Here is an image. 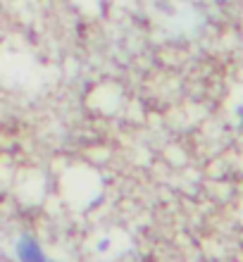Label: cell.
<instances>
[{"label":"cell","instance_id":"1","mask_svg":"<svg viewBox=\"0 0 243 262\" xmlns=\"http://www.w3.org/2000/svg\"><path fill=\"white\" fill-rule=\"evenodd\" d=\"M17 257L19 262H46V253L31 236H21L17 241Z\"/></svg>","mask_w":243,"mask_h":262},{"label":"cell","instance_id":"2","mask_svg":"<svg viewBox=\"0 0 243 262\" xmlns=\"http://www.w3.org/2000/svg\"><path fill=\"white\" fill-rule=\"evenodd\" d=\"M107 248H110V241H103L100 246H98V250H107Z\"/></svg>","mask_w":243,"mask_h":262},{"label":"cell","instance_id":"3","mask_svg":"<svg viewBox=\"0 0 243 262\" xmlns=\"http://www.w3.org/2000/svg\"><path fill=\"white\" fill-rule=\"evenodd\" d=\"M238 117H241V126H243V107L238 110Z\"/></svg>","mask_w":243,"mask_h":262},{"label":"cell","instance_id":"4","mask_svg":"<svg viewBox=\"0 0 243 262\" xmlns=\"http://www.w3.org/2000/svg\"><path fill=\"white\" fill-rule=\"evenodd\" d=\"M46 262H48V260H46Z\"/></svg>","mask_w":243,"mask_h":262}]
</instances>
